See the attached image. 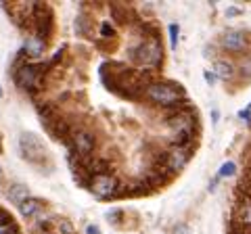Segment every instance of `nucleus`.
<instances>
[{"label":"nucleus","instance_id":"nucleus-9","mask_svg":"<svg viewBox=\"0 0 251 234\" xmlns=\"http://www.w3.org/2000/svg\"><path fill=\"white\" fill-rule=\"evenodd\" d=\"M232 224L241 226V228H251V194H237L232 207Z\"/></svg>","mask_w":251,"mask_h":234},{"label":"nucleus","instance_id":"nucleus-3","mask_svg":"<svg viewBox=\"0 0 251 234\" xmlns=\"http://www.w3.org/2000/svg\"><path fill=\"white\" fill-rule=\"evenodd\" d=\"M46 71L44 65H36V63H27V59L19 52L17 59L13 63V80L17 84V88L34 94L36 90L42 88V73Z\"/></svg>","mask_w":251,"mask_h":234},{"label":"nucleus","instance_id":"nucleus-11","mask_svg":"<svg viewBox=\"0 0 251 234\" xmlns=\"http://www.w3.org/2000/svg\"><path fill=\"white\" fill-rule=\"evenodd\" d=\"M44 50H46V42L42 40V38H38L36 34H29L27 40H25V44H23V48H21L19 52H21L25 59L36 61V59L42 57Z\"/></svg>","mask_w":251,"mask_h":234},{"label":"nucleus","instance_id":"nucleus-13","mask_svg":"<svg viewBox=\"0 0 251 234\" xmlns=\"http://www.w3.org/2000/svg\"><path fill=\"white\" fill-rule=\"evenodd\" d=\"M38 109V115H40V119H42V126H46V123H50L54 119H59V109L54 103H50V100H42V103H38L36 105Z\"/></svg>","mask_w":251,"mask_h":234},{"label":"nucleus","instance_id":"nucleus-19","mask_svg":"<svg viewBox=\"0 0 251 234\" xmlns=\"http://www.w3.org/2000/svg\"><path fill=\"white\" fill-rule=\"evenodd\" d=\"M75 32L80 36H90V21L84 17V15H80V17L75 19Z\"/></svg>","mask_w":251,"mask_h":234},{"label":"nucleus","instance_id":"nucleus-31","mask_svg":"<svg viewBox=\"0 0 251 234\" xmlns=\"http://www.w3.org/2000/svg\"><path fill=\"white\" fill-rule=\"evenodd\" d=\"M0 182H2V169H0Z\"/></svg>","mask_w":251,"mask_h":234},{"label":"nucleus","instance_id":"nucleus-21","mask_svg":"<svg viewBox=\"0 0 251 234\" xmlns=\"http://www.w3.org/2000/svg\"><path fill=\"white\" fill-rule=\"evenodd\" d=\"M237 174V165H234L232 161H226L222 167H220V171H218V176L220 178H230V176H234Z\"/></svg>","mask_w":251,"mask_h":234},{"label":"nucleus","instance_id":"nucleus-16","mask_svg":"<svg viewBox=\"0 0 251 234\" xmlns=\"http://www.w3.org/2000/svg\"><path fill=\"white\" fill-rule=\"evenodd\" d=\"M109 13H111V19L115 23H122V25L130 23V9L128 6H124L120 2H111L109 4Z\"/></svg>","mask_w":251,"mask_h":234},{"label":"nucleus","instance_id":"nucleus-30","mask_svg":"<svg viewBox=\"0 0 251 234\" xmlns=\"http://www.w3.org/2000/svg\"><path fill=\"white\" fill-rule=\"evenodd\" d=\"M226 15H228V17H234V15H241V11L239 9H228V11H226Z\"/></svg>","mask_w":251,"mask_h":234},{"label":"nucleus","instance_id":"nucleus-2","mask_svg":"<svg viewBox=\"0 0 251 234\" xmlns=\"http://www.w3.org/2000/svg\"><path fill=\"white\" fill-rule=\"evenodd\" d=\"M145 98L149 103L163 107V109H172V111L182 109L188 103L182 86L176 82H151L145 92Z\"/></svg>","mask_w":251,"mask_h":234},{"label":"nucleus","instance_id":"nucleus-10","mask_svg":"<svg viewBox=\"0 0 251 234\" xmlns=\"http://www.w3.org/2000/svg\"><path fill=\"white\" fill-rule=\"evenodd\" d=\"M220 46H222V50H226V52L241 54L243 50H247L249 36L245 32H241V29H230V32L222 34V38H220Z\"/></svg>","mask_w":251,"mask_h":234},{"label":"nucleus","instance_id":"nucleus-4","mask_svg":"<svg viewBox=\"0 0 251 234\" xmlns=\"http://www.w3.org/2000/svg\"><path fill=\"white\" fill-rule=\"evenodd\" d=\"M128 52H130L128 57H130L132 63L143 65V67L157 69L163 63V48H161L159 38H145L140 44L132 46Z\"/></svg>","mask_w":251,"mask_h":234},{"label":"nucleus","instance_id":"nucleus-15","mask_svg":"<svg viewBox=\"0 0 251 234\" xmlns=\"http://www.w3.org/2000/svg\"><path fill=\"white\" fill-rule=\"evenodd\" d=\"M6 197H9L15 205H21L25 199H29V188L25 184H11L9 188H6Z\"/></svg>","mask_w":251,"mask_h":234},{"label":"nucleus","instance_id":"nucleus-23","mask_svg":"<svg viewBox=\"0 0 251 234\" xmlns=\"http://www.w3.org/2000/svg\"><path fill=\"white\" fill-rule=\"evenodd\" d=\"M178 32H180L178 25H176V23H172V25H170V44H172V48H174V50L178 46Z\"/></svg>","mask_w":251,"mask_h":234},{"label":"nucleus","instance_id":"nucleus-7","mask_svg":"<svg viewBox=\"0 0 251 234\" xmlns=\"http://www.w3.org/2000/svg\"><path fill=\"white\" fill-rule=\"evenodd\" d=\"M19 151L23 155V159H27L29 163H42L46 159V146L40 138L31 132H23L19 138Z\"/></svg>","mask_w":251,"mask_h":234},{"label":"nucleus","instance_id":"nucleus-5","mask_svg":"<svg viewBox=\"0 0 251 234\" xmlns=\"http://www.w3.org/2000/svg\"><path fill=\"white\" fill-rule=\"evenodd\" d=\"M54 32V15L52 9L44 2H34L31 4V34L42 38L44 42H49V38Z\"/></svg>","mask_w":251,"mask_h":234},{"label":"nucleus","instance_id":"nucleus-20","mask_svg":"<svg viewBox=\"0 0 251 234\" xmlns=\"http://www.w3.org/2000/svg\"><path fill=\"white\" fill-rule=\"evenodd\" d=\"M117 34H115V27L111 25V21H103L100 23V38H105V40H113Z\"/></svg>","mask_w":251,"mask_h":234},{"label":"nucleus","instance_id":"nucleus-17","mask_svg":"<svg viewBox=\"0 0 251 234\" xmlns=\"http://www.w3.org/2000/svg\"><path fill=\"white\" fill-rule=\"evenodd\" d=\"M237 71L241 73V77H245V80H251V52H247L245 57L241 59Z\"/></svg>","mask_w":251,"mask_h":234},{"label":"nucleus","instance_id":"nucleus-33","mask_svg":"<svg viewBox=\"0 0 251 234\" xmlns=\"http://www.w3.org/2000/svg\"><path fill=\"white\" fill-rule=\"evenodd\" d=\"M0 153H2V144H0Z\"/></svg>","mask_w":251,"mask_h":234},{"label":"nucleus","instance_id":"nucleus-1","mask_svg":"<svg viewBox=\"0 0 251 234\" xmlns=\"http://www.w3.org/2000/svg\"><path fill=\"white\" fill-rule=\"evenodd\" d=\"M166 126L172 132V146H186L195 140V126H197V113L191 107H182L172 111L166 119Z\"/></svg>","mask_w":251,"mask_h":234},{"label":"nucleus","instance_id":"nucleus-26","mask_svg":"<svg viewBox=\"0 0 251 234\" xmlns=\"http://www.w3.org/2000/svg\"><path fill=\"white\" fill-rule=\"evenodd\" d=\"M203 77H205V82H207L209 86H214V84L218 82V77H216V73H214V71H209V69H207V71H203Z\"/></svg>","mask_w":251,"mask_h":234},{"label":"nucleus","instance_id":"nucleus-29","mask_svg":"<svg viewBox=\"0 0 251 234\" xmlns=\"http://www.w3.org/2000/svg\"><path fill=\"white\" fill-rule=\"evenodd\" d=\"M239 117H243V119H247V121H249V117H251V103H249L247 109H243V111L239 113Z\"/></svg>","mask_w":251,"mask_h":234},{"label":"nucleus","instance_id":"nucleus-18","mask_svg":"<svg viewBox=\"0 0 251 234\" xmlns=\"http://www.w3.org/2000/svg\"><path fill=\"white\" fill-rule=\"evenodd\" d=\"M239 192H245V194H251V163L247 165L245 174H243L241 182H239Z\"/></svg>","mask_w":251,"mask_h":234},{"label":"nucleus","instance_id":"nucleus-28","mask_svg":"<svg viewBox=\"0 0 251 234\" xmlns=\"http://www.w3.org/2000/svg\"><path fill=\"white\" fill-rule=\"evenodd\" d=\"M86 234H103V232H100V228H99V226H86Z\"/></svg>","mask_w":251,"mask_h":234},{"label":"nucleus","instance_id":"nucleus-25","mask_svg":"<svg viewBox=\"0 0 251 234\" xmlns=\"http://www.w3.org/2000/svg\"><path fill=\"white\" fill-rule=\"evenodd\" d=\"M174 234H191V226L188 224H176L174 226Z\"/></svg>","mask_w":251,"mask_h":234},{"label":"nucleus","instance_id":"nucleus-32","mask_svg":"<svg viewBox=\"0 0 251 234\" xmlns=\"http://www.w3.org/2000/svg\"><path fill=\"white\" fill-rule=\"evenodd\" d=\"M0 98H2V88H0Z\"/></svg>","mask_w":251,"mask_h":234},{"label":"nucleus","instance_id":"nucleus-14","mask_svg":"<svg viewBox=\"0 0 251 234\" xmlns=\"http://www.w3.org/2000/svg\"><path fill=\"white\" fill-rule=\"evenodd\" d=\"M44 209V203L40 201V199H36V197H29V199H25L19 205V213L23 215V217H36L38 213H40Z\"/></svg>","mask_w":251,"mask_h":234},{"label":"nucleus","instance_id":"nucleus-27","mask_svg":"<svg viewBox=\"0 0 251 234\" xmlns=\"http://www.w3.org/2000/svg\"><path fill=\"white\" fill-rule=\"evenodd\" d=\"M0 234H19V230L15 228V224H13V226H6V228L0 230Z\"/></svg>","mask_w":251,"mask_h":234},{"label":"nucleus","instance_id":"nucleus-24","mask_svg":"<svg viewBox=\"0 0 251 234\" xmlns=\"http://www.w3.org/2000/svg\"><path fill=\"white\" fill-rule=\"evenodd\" d=\"M124 215V211L122 209H111V211H107V220H109V224H120V217Z\"/></svg>","mask_w":251,"mask_h":234},{"label":"nucleus","instance_id":"nucleus-8","mask_svg":"<svg viewBox=\"0 0 251 234\" xmlns=\"http://www.w3.org/2000/svg\"><path fill=\"white\" fill-rule=\"evenodd\" d=\"M193 157V144L186 146H170L166 151V157H163V167H166L170 174H176V171L184 169L186 163Z\"/></svg>","mask_w":251,"mask_h":234},{"label":"nucleus","instance_id":"nucleus-12","mask_svg":"<svg viewBox=\"0 0 251 234\" xmlns=\"http://www.w3.org/2000/svg\"><path fill=\"white\" fill-rule=\"evenodd\" d=\"M211 71L216 73L218 80H222V82H228L234 77V73H237V65L232 63V61L228 59H216L214 61V69Z\"/></svg>","mask_w":251,"mask_h":234},{"label":"nucleus","instance_id":"nucleus-22","mask_svg":"<svg viewBox=\"0 0 251 234\" xmlns=\"http://www.w3.org/2000/svg\"><path fill=\"white\" fill-rule=\"evenodd\" d=\"M57 228H59V232L61 234H74V226H72V222L69 220H57Z\"/></svg>","mask_w":251,"mask_h":234},{"label":"nucleus","instance_id":"nucleus-6","mask_svg":"<svg viewBox=\"0 0 251 234\" xmlns=\"http://www.w3.org/2000/svg\"><path fill=\"white\" fill-rule=\"evenodd\" d=\"M90 190L100 199H109V197H122L128 194V184H122L113 174H105V176H92L90 178Z\"/></svg>","mask_w":251,"mask_h":234}]
</instances>
